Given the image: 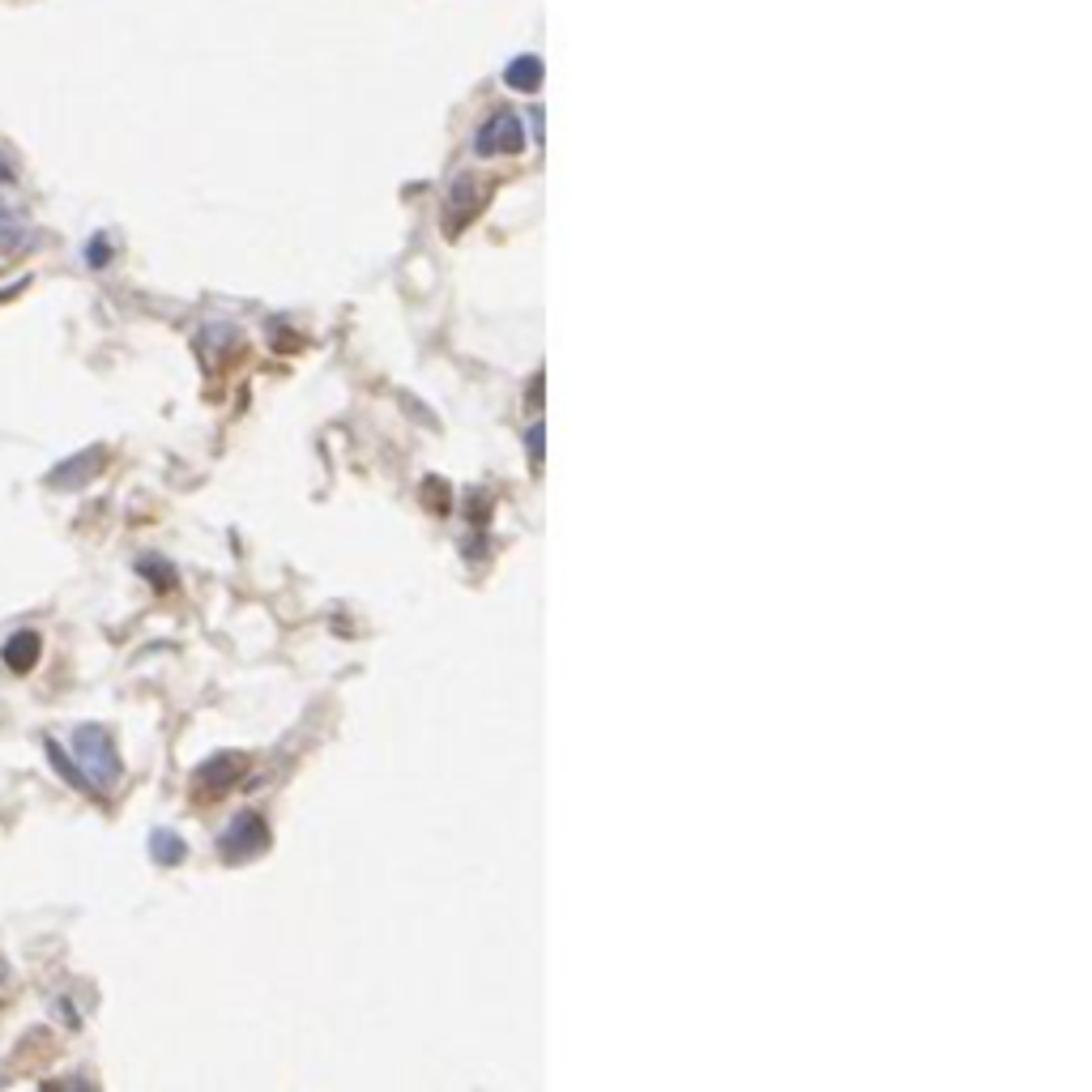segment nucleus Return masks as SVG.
I'll return each mask as SVG.
<instances>
[{
    "mask_svg": "<svg viewBox=\"0 0 1092 1092\" xmlns=\"http://www.w3.org/2000/svg\"><path fill=\"white\" fill-rule=\"evenodd\" d=\"M239 768H243V760H239V756H214L209 764H201V768H197V786L218 794V790H227V786L239 777Z\"/></svg>",
    "mask_w": 1092,
    "mask_h": 1092,
    "instance_id": "nucleus-7",
    "label": "nucleus"
},
{
    "mask_svg": "<svg viewBox=\"0 0 1092 1092\" xmlns=\"http://www.w3.org/2000/svg\"><path fill=\"white\" fill-rule=\"evenodd\" d=\"M98 466H102V448H90V456L82 452V456H73V462L56 466V470L48 474V482H52V486H78V482H90Z\"/></svg>",
    "mask_w": 1092,
    "mask_h": 1092,
    "instance_id": "nucleus-6",
    "label": "nucleus"
},
{
    "mask_svg": "<svg viewBox=\"0 0 1092 1092\" xmlns=\"http://www.w3.org/2000/svg\"><path fill=\"white\" fill-rule=\"evenodd\" d=\"M521 137H525L521 120H517L512 112H496V116H491V120L478 128L474 150H478V154H512V150H521Z\"/></svg>",
    "mask_w": 1092,
    "mask_h": 1092,
    "instance_id": "nucleus-3",
    "label": "nucleus"
},
{
    "mask_svg": "<svg viewBox=\"0 0 1092 1092\" xmlns=\"http://www.w3.org/2000/svg\"><path fill=\"white\" fill-rule=\"evenodd\" d=\"M43 1092H94V1088L82 1075H64V1080H48Z\"/></svg>",
    "mask_w": 1092,
    "mask_h": 1092,
    "instance_id": "nucleus-10",
    "label": "nucleus"
},
{
    "mask_svg": "<svg viewBox=\"0 0 1092 1092\" xmlns=\"http://www.w3.org/2000/svg\"><path fill=\"white\" fill-rule=\"evenodd\" d=\"M150 854H154V862H163V866H175V862H184V854H188V845L175 836L171 828H158L154 836H150Z\"/></svg>",
    "mask_w": 1092,
    "mask_h": 1092,
    "instance_id": "nucleus-8",
    "label": "nucleus"
},
{
    "mask_svg": "<svg viewBox=\"0 0 1092 1092\" xmlns=\"http://www.w3.org/2000/svg\"><path fill=\"white\" fill-rule=\"evenodd\" d=\"M39 653H43V637H39V631H30V627L13 631V637L5 641V649H0V657H5V666H9V671H18V675L34 671V661H39Z\"/></svg>",
    "mask_w": 1092,
    "mask_h": 1092,
    "instance_id": "nucleus-4",
    "label": "nucleus"
},
{
    "mask_svg": "<svg viewBox=\"0 0 1092 1092\" xmlns=\"http://www.w3.org/2000/svg\"><path fill=\"white\" fill-rule=\"evenodd\" d=\"M269 845V828L261 816H239L223 836H218V850L235 862V858H257L261 850Z\"/></svg>",
    "mask_w": 1092,
    "mask_h": 1092,
    "instance_id": "nucleus-2",
    "label": "nucleus"
},
{
    "mask_svg": "<svg viewBox=\"0 0 1092 1092\" xmlns=\"http://www.w3.org/2000/svg\"><path fill=\"white\" fill-rule=\"evenodd\" d=\"M43 751H48V764H52V772H56V777H60L68 790H94V786H90V777L82 772V764H78L73 756H68V751L56 743V738H43Z\"/></svg>",
    "mask_w": 1092,
    "mask_h": 1092,
    "instance_id": "nucleus-5",
    "label": "nucleus"
},
{
    "mask_svg": "<svg viewBox=\"0 0 1092 1092\" xmlns=\"http://www.w3.org/2000/svg\"><path fill=\"white\" fill-rule=\"evenodd\" d=\"M508 86H517V90H538V82H542V68H538V60L534 56H521V60H512L508 64Z\"/></svg>",
    "mask_w": 1092,
    "mask_h": 1092,
    "instance_id": "nucleus-9",
    "label": "nucleus"
},
{
    "mask_svg": "<svg viewBox=\"0 0 1092 1092\" xmlns=\"http://www.w3.org/2000/svg\"><path fill=\"white\" fill-rule=\"evenodd\" d=\"M73 756L82 764V772L90 777L94 790H112L120 781V751L112 743V730L98 726V721H86L73 730Z\"/></svg>",
    "mask_w": 1092,
    "mask_h": 1092,
    "instance_id": "nucleus-1",
    "label": "nucleus"
}]
</instances>
